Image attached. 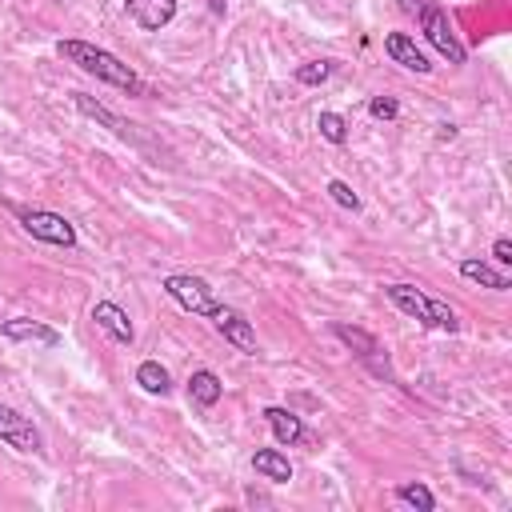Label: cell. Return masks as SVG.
I'll return each mask as SVG.
<instances>
[{
	"label": "cell",
	"instance_id": "obj_5",
	"mask_svg": "<svg viewBox=\"0 0 512 512\" xmlns=\"http://www.w3.org/2000/svg\"><path fill=\"white\" fill-rule=\"evenodd\" d=\"M24 232L40 244H56V248H72L76 244V228L72 220H64L60 212H48V208H16Z\"/></svg>",
	"mask_w": 512,
	"mask_h": 512
},
{
	"label": "cell",
	"instance_id": "obj_14",
	"mask_svg": "<svg viewBox=\"0 0 512 512\" xmlns=\"http://www.w3.org/2000/svg\"><path fill=\"white\" fill-rule=\"evenodd\" d=\"M220 396H224V380H220L212 368H196V372L188 376V400H192L196 408H212Z\"/></svg>",
	"mask_w": 512,
	"mask_h": 512
},
{
	"label": "cell",
	"instance_id": "obj_3",
	"mask_svg": "<svg viewBox=\"0 0 512 512\" xmlns=\"http://www.w3.org/2000/svg\"><path fill=\"white\" fill-rule=\"evenodd\" d=\"M332 336L340 340V344H348V352L372 372V376H380V380H396V372H392V360H388V352H384V344L372 336V332H364V328H356V324H344V320H336L332 324Z\"/></svg>",
	"mask_w": 512,
	"mask_h": 512
},
{
	"label": "cell",
	"instance_id": "obj_18",
	"mask_svg": "<svg viewBox=\"0 0 512 512\" xmlns=\"http://www.w3.org/2000/svg\"><path fill=\"white\" fill-rule=\"evenodd\" d=\"M136 384H140L148 396H168L172 376H168V368H164L160 360H140V368H136Z\"/></svg>",
	"mask_w": 512,
	"mask_h": 512
},
{
	"label": "cell",
	"instance_id": "obj_15",
	"mask_svg": "<svg viewBox=\"0 0 512 512\" xmlns=\"http://www.w3.org/2000/svg\"><path fill=\"white\" fill-rule=\"evenodd\" d=\"M264 420H268V428H272V436H276L280 444H300V440H304V424H300V416H296L292 408L268 404V408H264Z\"/></svg>",
	"mask_w": 512,
	"mask_h": 512
},
{
	"label": "cell",
	"instance_id": "obj_9",
	"mask_svg": "<svg viewBox=\"0 0 512 512\" xmlns=\"http://www.w3.org/2000/svg\"><path fill=\"white\" fill-rule=\"evenodd\" d=\"M212 324H216V332L232 344V348H240V352H248V356H256V332H252V324H248V316L244 312H236V308H220L216 316H212Z\"/></svg>",
	"mask_w": 512,
	"mask_h": 512
},
{
	"label": "cell",
	"instance_id": "obj_21",
	"mask_svg": "<svg viewBox=\"0 0 512 512\" xmlns=\"http://www.w3.org/2000/svg\"><path fill=\"white\" fill-rule=\"evenodd\" d=\"M332 72H336V64H332V60H308V64H300V68H296V80H300V84H308V88H316V84H324Z\"/></svg>",
	"mask_w": 512,
	"mask_h": 512
},
{
	"label": "cell",
	"instance_id": "obj_13",
	"mask_svg": "<svg viewBox=\"0 0 512 512\" xmlns=\"http://www.w3.org/2000/svg\"><path fill=\"white\" fill-rule=\"evenodd\" d=\"M0 332H4L8 340H36V344H44V348H56V344H60V332H56V328H48V324H40V320H28V316L4 320Z\"/></svg>",
	"mask_w": 512,
	"mask_h": 512
},
{
	"label": "cell",
	"instance_id": "obj_19",
	"mask_svg": "<svg viewBox=\"0 0 512 512\" xmlns=\"http://www.w3.org/2000/svg\"><path fill=\"white\" fill-rule=\"evenodd\" d=\"M396 500L400 504H408V508H420V512H432L436 508V496H432V488L428 484H396Z\"/></svg>",
	"mask_w": 512,
	"mask_h": 512
},
{
	"label": "cell",
	"instance_id": "obj_25",
	"mask_svg": "<svg viewBox=\"0 0 512 512\" xmlns=\"http://www.w3.org/2000/svg\"><path fill=\"white\" fill-rule=\"evenodd\" d=\"M428 0H400V12H408V16H416L420 8H424Z\"/></svg>",
	"mask_w": 512,
	"mask_h": 512
},
{
	"label": "cell",
	"instance_id": "obj_11",
	"mask_svg": "<svg viewBox=\"0 0 512 512\" xmlns=\"http://www.w3.org/2000/svg\"><path fill=\"white\" fill-rule=\"evenodd\" d=\"M124 8L144 32H160L176 16V0H124Z\"/></svg>",
	"mask_w": 512,
	"mask_h": 512
},
{
	"label": "cell",
	"instance_id": "obj_17",
	"mask_svg": "<svg viewBox=\"0 0 512 512\" xmlns=\"http://www.w3.org/2000/svg\"><path fill=\"white\" fill-rule=\"evenodd\" d=\"M252 468L272 484H288L292 480V464H288V456L280 448H256L252 452Z\"/></svg>",
	"mask_w": 512,
	"mask_h": 512
},
{
	"label": "cell",
	"instance_id": "obj_7",
	"mask_svg": "<svg viewBox=\"0 0 512 512\" xmlns=\"http://www.w3.org/2000/svg\"><path fill=\"white\" fill-rule=\"evenodd\" d=\"M72 104H76V112L80 116H88V120H96V124H104L112 136H120V140H128V144H148L140 132H136V124L132 120H124V116H116L108 104H100L96 96H88V92H72Z\"/></svg>",
	"mask_w": 512,
	"mask_h": 512
},
{
	"label": "cell",
	"instance_id": "obj_23",
	"mask_svg": "<svg viewBox=\"0 0 512 512\" xmlns=\"http://www.w3.org/2000/svg\"><path fill=\"white\" fill-rule=\"evenodd\" d=\"M368 112H372L376 120H396V116H400V104H396L392 96H372V100H368Z\"/></svg>",
	"mask_w": 512,
	"mask_h": 512
},
{
	"label": "cell",
	"instance_id": "obj_4",
	"mask_svg": "<svg viewBox=\"0 0 512 512\" xmlns=\"http://www.w3.org/2000/svg\"><path fill=\"white\" fill-rule=\"evenodd\" d=\"M184 312H192V316H216L224 304L212 296V288L200 280V276H188V272H172V276H164V284H160Z\"/></svg>",
	"mask_w": 512,
	"mask_h": 512
},
{
	"label": "cell",
	"instance_id": "obj_2",
	"mask_svg": "<svg viewBox=\"0 0 512 512\" xmlns=\"http://www.w3.org/2000/svg\"><path fill=\"white\" fill-rule=\"evenodd\" d=\"M384 296H388L404 316H416V320L428 324V328H440V332H456V328H460L456 308L444 304V300H436V296H428V292H420L416 284H388Z\"/></svg>",
	"mask_w": 512,
	"mask_h": 512
},
{
	"label": "cell",
	"instance_id": "obj_24",
	"mask_svg": "<svg viewBox=\"0 0 512 512\" xmlns=\"http://www.w3.org/2000/svg\"><path fill=\"white\" fill-rule=\"evenodd\" d=\"M492 260H496V264H504V268L512 264V240H508V236H500V240L492 244Z\"/></svg>",
	"mask_w": 512,
	"mask_h": 512
},
{
	"label": "cell",
	"instance_id": "obj_22",
	"mask_svg": "<svg viewBox=\"0 0 512 512\" xmlns=\"http://www.w3.org/2000/svg\"><path fill=\"white\" fill-rule=\"evenodd\" d=\"M324 192H328V196H332L340 208H348V212H360V196H356V192H352L344 180H328V188H324Z\"/></svg>",
	"mask_w": 512,
	"mask_h": 512
},
{
	"label": "cell",
	"instance_id": "obj_6",
	"mask_svg": "<svg viewBox=\"0 0 512 512\" xmlns=\"http://www.w3.org/2000/svg\"><path fill=\"white\" fill-rule=\"evenodd\" d=\"M416 16H420V32H424V40H428V44H432L448 64H464V56H468V52H464V44H460V40H456V32H452L448 12H444L440 4H424Z\"/></svg>",
	"mask_w": 512,
	"mask_h": 512
},
{
	"label": "cell",
	"instance_id": "obj_8",
	"mask_svg": "<svg viewBox=\"0 0 512 512\" xmlns=\"http://www.w3.org/2000/svg\"><path fill=\"white\" fill-rule=\"evenodd\" d=\"M0 440H4L8 448H16V452H40V448H44L40 428H36L24 412H16V408H8V404H0Z\"/></svg>",
	"mask_w": 512,
	"mask_h": 512
},
{
	"label": "cell",
	"instance_id": "obj_12",
	"mask_svg": "<svg viewBox=\"0 0 512 512\" xmlns=\"http://www.w3.org/2000/svg\"><path fill=\"white\" fill-rule=\"evenodd\" d=\"M384 52H388L400 68H408V72H420V76H424V72H432L428 56H424V52L416 48V40H412V36H404V32H388V36H384Z\"/></svg>",
	"mask_w": 512,
	"mask_h": 512
},
{
	"label": "cell",
	"instance_id": "obj_1",
	"mask_svg": "<svg viewBox=\"0 0 512 512\" xmlns=\"http://www.w3.org/2000/svg\"><path fill=\"white\" fill-rule=\"evenodd\" d=\"M56 52H60L68 64H76L80 72H88V76H96V80H104V84H112V88H120V92H128V96H144V92H148L144 80H140L120 56H112V52L100 48V44H88V40H60Z\"/></svg>",
	"mask_w": 512,
	"mask_h": 512
},
{
	"label": "cell",
	"instance_id": "obj_10",
	"mask_svg": "<svg viewBox=\"0 0 512 512\" xmlns=\"http://www.w3.org/2000/svg\"><path fill=\"white\" fill-rule=\"evenodd\" d=\"M92 320H96V328H104L116 344H132V340H136V328H132L128 312H124L120 304H112V300H96V304H92Z\"/></svg>",
	"mask_w": 512,
	"mask_h": 512
},
{
	"label": "cell",
	"instance_id": "obj_16",
	"mask_svg": "<svg viewBox=\"0 0 512 512\" xmlns=\"http://www.w3.org/2000/svg\"><path fill=\"white\" fill-rule=\"evenodd\" d=\"M460 276L472 280V284H484V288H492V292H508V288H512V280H508L500 268H492L488 260H476V256H464V260H460Z\"/></svg>",
	"mask_w": 512,
	"mask_h": 512
},
{
	"label": "cell",
	"instance_id": "obj_20",
	"mask_svg": "<svg viewBox=\"0 0 512 512\" xmlns=\"http://www.w3.org/2000/svg\"><path fill=\"white\" fill-rule=\"evenodd\" d=\"M316 128H320V136H324L328 144H344V140H348V120H344L340 112H320V116H316Z\"/></svg>",
	"mask_w": 512,
	"mask_h": 512
}]
</instances>
